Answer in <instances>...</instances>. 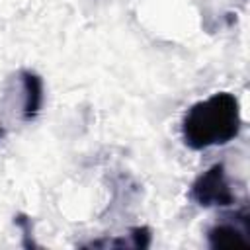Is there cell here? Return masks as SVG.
I'll return each mask as SVG.
<instances>
[{"label": "cell", "instance_id": "6da1fadb", "mask_svg": "<svg viewBox=\"0 0 250 250\" xmlns=\"http://www.w3.org/2000/svg\"><path fill=\"white\" fill-rule=\"evenodd\" d=\"M242 127L238 100L229 92L193 104L182 119V139L186 146L203 150L230 143Z\"/></svg>", "mask_w": 250, "mask_h": 250}, {"label": "cell", "instance_id": "7a4b0ae2", "mask_svg": "<svg viewBox=\"0 0 250 250\" xmlns=\"http://www.w3.org/2000/svg\"><path fill=\"white\" fill-rule=\"evenodd\" d=\"M189 199L195 201L199 207H229L234 203L236 195L221 162L213 164L195 178L189 188Z\"/></svg>", "mask_w": 250, "mask_h": 250}, {"label": "cell", "instance_id": "3957f363", "mask_svg": "<svg viewBox=\"0 0 250 250\" xmlns=\"http://www.w3.org/2000/svg\"><path fill=\"white\" fill-rule=\"evenodd\" d=\"M248 207L244 205L234 215L223 217L207 230V242L211 248H244L250 246V223Z\"/></svg>", "mask_w": 250, "mask_h": 250}, {"label": "cell", "instance_id": "277c9868", "mask_svg": "<svg viewBox=\"0 0 250 250\" xmlns=\"http://www.w3.org/2000/svg\"><path fill=\"white\" fill-rule=\"evenodd\" d=\"M21 84H23V119H33L39 113V107L43 104V82L41 78L31 70H21Z\"/></svg>", "mask_w": 250, "mask_h": 250}, {"label": "cell", "instance_id": "5b68a950", "mask_svg": "<svg viewBox=\"0 0 250 250\" xmlns=\"http://www.w3.org/2000/svg\"><path fill=\"white\" fill-rule=\"evenodd\" d=\"M16 225L23 230V236H25V246H33V242L29 240V236H31V221L27 219V217H23V215H20L18 219H16Z\"/></svg>", "mask_w": 250, "mask_h": 250}, {"label": "cell", "instance_id": "8992f818", "mask_svg": "<svg viewBox=\"0 0 250 250\" xmlns=\"http://www.w3.org/2000/svg\"><path fill=\"white\" fill-rule=\"evenodd\" d=\"M2 135H4V129H2V125H0V137H2Z\"/></svg>", "mask_w": 250, "mask_h": 250}]
</instances>
